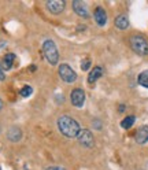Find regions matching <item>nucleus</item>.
<instances>
[{
	"mask_svg": "<svg viewBox=\"0 0 148 170\" xmlns=\"http://www.w3.org/2000/svg\"><path fill=\"white\" fill-rule=\"evenodd\" d=\"M58 129H59V132L63 136H66L69 138L77 137L81 130L77 121L69 115H62L58 118Z\"/></svg>",
	"mask_w": 148,
	"mask_h": 170,
	"instance_id": "1",
	"label": "nucleus"
},
{
	"mask_svg": "<svg viewBox=\"0 0 148 170\" xmlns=\"http://www.w3.org/2000/svg\"><path fill=\"white\" fill-rule=\"evenodd\" d=\"M0 170H2V169H0Z\"/></svg>",
	"mask_w": 148,
	"mask_h": 170,
	"instance_id": "24",
	"label": "nucleus"
},
{
	"mask_svg": "<svg viewBox=\"0 0 148 170\" xmlns=\"http://www.w3.org/2000/svg\"><path fill=\"white\" fill-rule=\"evenodd\" d=\"M2 109H3V102H2V99H0V111H2Z\"/></svg>",
	"mask_w": 148,
	"mask_h": 170,
	"instance_id": "23",
	"label": "nucleus"
},
{
	"mask_svg": "<svg viewBox=\"0 0 148 170\" xmlns=\"http://www.w3.org/2000/svg\"><path fill=\"white\" fill-rule=\"evenodd\" d=\"M70 100H71V104L74 107H82L85 103V92L81 88L74 89L70 93Z\"/></svg>",
	"mask_w": 148,
	"mask_h": 170,
	"instance_id": "6",
	"label": "nucleus"
},
{
	"mask_svg": "<svg viewBox=\"0 0 148 170\" xmlns=\"http://www.w3.org/2000/svg\"><path fill=\"white\" fill-rule=\"evenodd\" d=\"M45 170H66V169L62 168V166H50V168H47Z\"/></svg>",
	"mask_w": 148,
	"mask_h": 170,
	"instance_id": "19",
	"label": "nucleus"
},
{
	"mask_svg": "<svg viewBox=\"0 0 148 170\" xmlns=\"http://www.w3.org/2000/svg\"><path fill=\"white\" fill-rule=\"evenodd\" d=\"M93 18L99 26H104L106 22H107V14H106V11L102 7H98L93 12Z\"/></svg>",
	"mask_w": 148,
	"mask_h": 170,
	"instance_id": "10",
	"label": "nucleus"
},
{
	"mask_svg": "<svg viewBox=\"0 0 148 170\" xmlns=\"http://www.w3.org/2000/svg\"><path fill=\"white\" fill-rule=\"evenodd\" d=\"M45 6H47V10L50 12H52V14H55V15H58V14H60L64 10L66 3L62 2V0H50V2H47Z\"/></svg>",
	"mask_w": 148,
	"mask_h": 170,
	"instance_id": "7",
	"label": "nucleus"
},
{
	"mask_svg": "<svg viewBox=\"0 0 148 170\" xmlns=\"http://www.w3.org/2000/svg\"><path fill=\"white\" fill-rule=\"evenodd\" d=\"M6 78V75H4V71H3V67H2V65H0V81H3V80Z\"/></svg>",
	"mask_w": 148,
	"mask_h": 170,
	"instance_id": "21",
	"label": "nucleus"
},
{
	"mask_svg": "<svg viewBox=\"0 0 148 170\" xmlns=\"http://www.w3.org/2000/svg\"><path fill=\"white\" fill-rule=\"evenodd\" d=\"M119 110H121V113H122L123 110H125V106H119Z\"/></svg>",
	"mask_w": 148,
	"mask_h": 170,
	"instance_id": "22",
	"label": "nucleus"
},
{
	"mask_svg": "<svg viewBox=\"0 0 148 170\" xmlns=\"http://www.w3.org/2000/svg\"><path fill=\"white\" fill-rule=\"evenodd\" d=\"M102 74H103V69L100 67V66H96V67H93L91 70V73H89L88 82H89V84H93L95 81H98V80L102 77Z\"/></svg>",
	"mask_w": 148,
	"mask_h": 170,
	"instance_id": "12",
	"label": "nucleus"
},
{
	"mask_svg": "<svg viewBox=\"0 0 148 170\" xmlns=\"http://www.w3.org/2000/svg\"><path fill=\"white\" fill-rule=\"evenodd\" d=\"M14 59H15V55L14 54H7L6 55L4 59H3V70H8V69H11Z\"/></svg>",
	"mask_w": 148,
	"mask_h": 170,
	"instance_id": "14",
	"label": "nucleus"
},
{
	"mask_svg": "<svg viewBox=\"0 0 148 170\" xmlns=\"http://www.w3.org/2000/svg\"><path fill=\"white\" fill-rule=\"evenodd\" d=\"M89 66H91V59H84V61L81 62V70H84V71H87L89 70Z\"/></svg>",
	"mask_w": 148,
	"mask_h": 170,
	"instance_id": "18",
	"label": "nucleus"
},
{
	"mask_svg": "<svg viewBox=\"0 0 148 170\" xmlns=\"http://www.w3.org/2000/svg\"><path fill=\"white\" fill-rule=\"evenodd\" d=\"M137 82L141 86L148 89V70H144L143 73H140L139 77H137Z\"/></svg>",
	"mask_w": 148,
	"mask_h": 170,
	"instance_id": "15",
	"label": "nucleus"
},
{
	"mask_svg": "<svg viewBox=\"0 0 148 170\" xmlns=\"http://www.w3.org/2000/svg\"><path fill=\"white\" fill-rule=\"evenodd\" d=\"M136 143L137 144H146L148 141V126L144 125V126L139 128V130L136 132Z\"/></svg>",
	"mask_w": 148,
	"mask_h": 170,
	"instance_id": "9",
	"label": "nucleus"
},
{
	"mask_svg": "<svg viewBox=\"0 0 148 170\" xmlns=\"http://www.w3.org/2000/svg\"><path fill=\"white\" fill-rule=\"evenodd\" d=\"M115 26L118 27V29H121V30L128 29V26H129L128 17H126V15H118L115 18Z\"/></svg>",
	"mask_w": 148,
	"mask_h": 170,
	"instance_id": "13",
	"label": "nucleus"
},
{
	"mask_svg": "<svg viewBox=\"0 0 148 170\" xmlns=\"http://www.w3.org/2000/svg\"><path fill=\"white\" fill-rule=\"evenodd\" d=\"M43 54L50 65L52 66L58 65V62H59V52H58L56 44L52 40H45L43 43Z\"/></svg>",
	"mask_w": 148,
	"mask_h": 170,
	"instance_id": "2",
	"label": "nucleus"
},
{
	"mask_svg": "<svg viewBox=\"0 0 148 170\" xmlns=\"http://www.w3.org/2000/svg\"><path fill=\"white\" fill-rule=\"evenodd\" d=\"M58 73H59V77L62 78V81L67 82V84H71V82H74L77 80V73L66 63H62L59 66Z\"/></svg>",
	"mask_w": 148,
	"mask_h": 170,
	"instance_id": "4",
	"label": "nucleus"
},
{
	"mask_svg": "<svg viewBox=\"0 0 148 170\" xmlns=\"http://www.w3.org/2000/svg\"><path fill=\"white\" fill-rule=\"evenodd\" d=\"M73 10L78 17H81V18H88L89 17L88 6L85 2H81V0H75V2H73Z\"/></svg>",
	"mask_w": 148,
	"mask_h": 170,
	"instance_id": "8",
	"label": "nucleus"
},
{
	"mask_svg": "<svg viewBox=\"0 0 148 170\" xmlns=\"http://www.w3.org/2000/svg\"><path fill=\"white\" fill-rule=\"evenodd\" d=\"M129 41H130V47H132V50L135 51L136 54L141 55V56L148 55V41L144 39L143 36H140V34L132 36Z\"/></svg>",
	"mask_w": 148,
	"mask_h": 170,
	"instance_id": "3",
	"label": "nucleus"
},
{
	"mask_svg": "<svg viewBox=\"0 0 148 170\" xmlns=\"http://www.w3.org/2000/svg\"><path fill=\"white\" fill-rule=\"evenodd\" d=\"M93 128H96V129H102L100 121H93Z\"/></svg>",
	"mask_w": 148,
	"mask_h": 170,
	"instance_id": "20",
	"label": "nucleus"
},
{
	"mask_svg": "<svg viewBox=\"0 0 148 170\" xmlns=\"http://www.w3.org/2000/svg\"><path fill=\"white\" fill-rule=\"evenodd\" d=\"M32 93H33V88H32V86H29V85L23 86V88L19 91V95L22 96V98H29Z\"/></svg>",
	"mask_w": 148,
	"mask_h": 170,
	"instance_id": "17",
	"label": "nucleus"
},
{
	"mask_svg": "<svg viewBox=\"0 0 148 170\" xmlns=\"http://www.w3.org/2000/svg\"><path fill=\"white\" fill-rule=\"evenodd\" d=\"M77 140L82 147L92 148L95 145V137H93V134L91 133V130H88V129H81L77 136Z\"/></svg>",
	"mask_w": 148,
	"mask_h": 170,
	"instance_id": "5",
	"label": "nucleus"
},
{
	"mask_svg": "<svg viewBox=\"0 0 148 170\" xmlns=\"http://www.w3.org/2000/svg\"><path fill=\"white\" fill-rule=\"evenodd\" d=\"M21 137H22V132H21L19 128L12 126V128H10L8 129V133H7V138H8V140L17 143V141L21 140Z\"/></svg>",
	"mask_w": 148,
	"mask_h": 170,
	"instance_id": "11",
	"label": "nucleus"
},
{
	"mask_svg": "<svg viewBox=\"0 0 148 170\" xmlns=\"http://www.w3.org/2000/svg\"><path fill=\"white\" fill-rule=\"evenodd\" d=\"M135 121H136V118L133 117V115H129V117H126L125 119L121 122V126L123 128V129H130V128L133 126V124H135Z\"/></svg>",
	"mask_w": 148,
	"mask_h": 170,
	"instance_id": "16",
	"label": "nucleus"
}]
</instances>
